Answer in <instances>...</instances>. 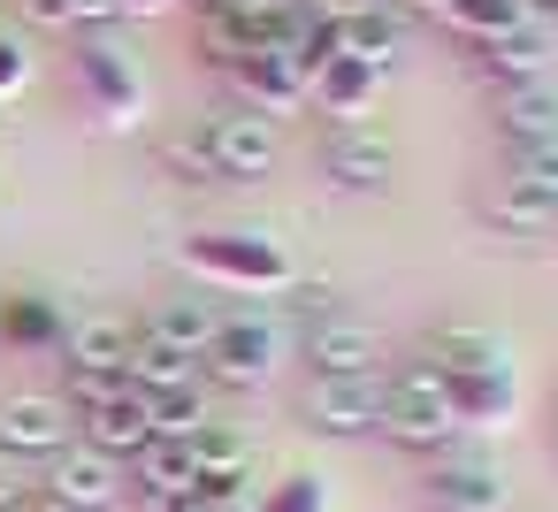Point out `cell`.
I'll return each mask as SVG.
<instances>
[{
    "mask_svg": "<svg viewBox=\"0 0 558 512\" xmlns=\"http://www.w3.org/2000/svg\"><path fill=\"white\" fill-rule=\"evenodd\" d=\"M421 367L436 375H489V367H512V344L482 321H436L428 344H421Z\"/></svg>",
    "mask_w": 558,
    "mask_h": 512,
    "instance_id": "17",
    "label": "cell"
},
{
    "mask_svg": "<svg viewBox=\"0 0 558 512\" xmlns=\"http://www.w3.org/2000/svg\"><path fill=\"white\" fill-rule=\"evenodd\" d=\"M451 420L474 436H505L520 420V367H489V375H444Z\"/></svg>",
    "mask_w": 558,
    "mask_h": 512,
    "instance_id": "13",
    "label": "cell"
},
{
    "mask_svg": "<svg viewBox=\"0 0 558 512\" xmlns=\"http://www.w3.org/2000/svg\"><path fill=\"white\" fill-rule=\"evenodd\" d=\"M466 47H482V39H497V32H512V24H527V0H444L436 9Z\"/></svg>",
    "mask_w": 558,
    "mask_h": 512,
    "instance_id": "25",
    "label": "cell"
},
{
    "mask_svg": "<svg viewBox=\"0 0 558 512\" xmlns=\"http://www.w3.org/2000/svg\"><path fill=\"white\" fill-rule=\"evenodd\" d=\"M527 16H543V24H558V0H527Z\"/></svg>",
    "mask_w": 558,
    "mask_h": 512,
    "instance_id": "38",
    "label": "cell"
},
{
    "mask_svg": "<svg viewBox=\"0 0 558 512\" xmlns=\"http://www.w3.org/2000/svg\"><path fill=\"white\" fill-rule=\"evenodd\" d=\"M32 504V481L16 474V459H0V512H24Z\"/></svg>",
    "mask_w": 558,
    "mask_h": 512,
    "instance_id": "34",
    "label": "cell"
},
{
    "mask_svg": "<svg viewBox=\"0 0 558 512\" xmlns=\"http://www.w3.org/2000/svg\"><path fill=\"white\" fill-rule=\"evenodd\" d=\"M322 169H329V184H337V192H390V169H398V154H390V138H383V131H367V123H344V131H329V146H322Z\"/></svg>",
    "mask_w": 558,
    "mask_h": 512,
    "instance_id": "14",
    "label": "cell"
},
{
    "mask_svg": "<svg viewBox=\"0 0 558 512\" xmlns=\"http://www.w3.org/2000/svg\"><path fill=\"white\" fill-rule=\"evenodd\" d=\"M383 443H398V451H413V459H436V451H451L459 443V420H451V398H444V375L436 367H398L390 375V398H383V428H375Z\"/></svg>",
    "mask_w": 558,
    "mask_h": 512,
    "instance_id": "3",
    "label": "cell"
},
{
    "mask_svg": "<svg viewBox=\"0 0 558 512\" xmlns=\"http://www.w3.org/2000/svg\"><path fill=\"white\" fill-rule=\"evenodd\" d=\"M199 131H207V154H215V176H222V184H260V176H276V161H283V131H276L268 115H253V108L207 115Z\"/></svg>",
    "mask_w": 558,
    "mask_h": 512,
    "instance_id": "7",
    "label": "cell"
},
{
    "mask_svg": "<svg viewBox=\"0 0 558 512\" xmlns=\"http://www.w3.org/2000/svg\"><path fill=\"white\" fill-rule=\"evenodd\" d=\"M24 9V24H39V32H70V0H16Z\"/></svg>",
    "mask_w": 558,
    "mask_h": 512,
    "instance_id": "33",
    "label": "cell"
},
{
    "mask_svg": "<svg viewBox=\"0 0 558 512\" xmlns=\"http://www.w3.org/2000/svg\"><path fill=\"white\" fill-rule=\"evenodd\" d=\"M24 85H32V47L16 32H0V100H16Z\"/></svg>",
    "mask_w": 558,
    "mask_h": 512,
    "instance_id": "31",
    "label": "cell"
},
{
    "mask_svg": "<svg viewBox=\"0 0 558 512\" xmlns=\"http://www.w3.org/2000/svg\"><path fill=\"white\" fill-rule=\"evenodd\" d=\"M62 443H77V413L62 405V390H9L0 398V459H54Z\"/></svg>",
    "mask_w": 558,
    "mask_h": 512,
    "instance_id": "8",
    "label": "cell"
},
{
    "mask_svg": "<svg viewBox=\"0 0 558 512\" xmlns=\"http://www.w3.org/2000/svg\"><path fill=\"white\" fill-rule=\"evenodd\" d=\"M375 359H383V337H375V321H360V314H322V321H306V375H375Z\"/></svg>",
    "mask_w": 558,
    "mask_h": 512,
    "instance_id": "12",
    "label": "cell"
},
{
    "mask_svg": "<svg viewBox=\"0 0 558 512\" xmlns=\"http://www.w3.org/2000/svg\"><path fill=\"white\" fill-rule=\"evenodd\" d=\"M184 268L215 291H245V298H268V291L299 283V260L268 230H199V237H184Z\"/></svg>",
    "mask_w": 558,
    "mask_h": 512,
    "instance_id": "1",
    "label": "cell"
},
{
    "mask_svg": "<svg viewBox=\"0 0 558 512\" xmlns=\"http://www.w3.org/2000/svg\"><path fill=\"white\" fill-rule=\"evenodd\" d=\"M138 512H199L192 497H138Z\"/></svg>",
    "mask_w": 558,
    "mask_h": 512,
    "instance_id": "36",
    "label": "cell"
},
{
    "mask_svg": "<svg viewBox=\"0 0 558 512\" xmlns=\"http://www.w3.org/2000/svg\"><path fill=\"white\" fill-rule=\"evenodd\" d=\"M192 451H199V474H245V436L222 428V420H207L192 436Z\"/></svg>",
    "mask_w": 558,
    "mask_h": 512,
    "instance_id": "30",
    "label": "cell"
},
{
    "mask_svg": "<svg viewBox=\"0 0 558 512\" xmlns=\"http://www.w3.org/2000/svg\"><path fill=\"white\" fill-rule=\"evenodd\" d=\"M215 413H207V375H192L184 390H161L154 398V436H199Z\"/></svg>",
    "mask_w": 558,
    "mask_h": 512,
    "instance_id": "28",
    "label": "cell"
},
{
    "mask_svg": "<svg viewBox=\"0 0 558 512\" xmlns=\"http://www.w3.org/2000/svg\"><path fill=\"white\" fill-rule=\"evenodd\" d=\"M131 344H138V329H131L123 314H85V321H70L62 359H70V367H85V375H123Z\"/></svg>",
    "mask_w": 558,
    "mask_h": 512,
    "instance_id": "19",
    "label": "cell"
},
{
    "mask_svg": "<svg viewBox=\"0 0 558 512\" xmlns=\"http://www.w3.org/2000/svg\"><path fill=\"white\" fill-rule=\"evenodd\" d=\"M314 9H322V16H337V24H344V16H367V9H383V0H314Z\"/></svg>",
    "mask_w": 558,
    "mask_h": 512,
    "instance_id": "35",
    "label": "cell"
},
{
    "mask_svg": "<svg viewBox=\"0 0 558 512\" xmlns=\"http://www.w3.org/2000/svg\"><path fill=\"white\" fill-rule=\"evenodd\" d=\"M383 398H390V375H314L299 413L314 436H375L383 428Z\"/></svg>",
    "mask_w": 558,
    "mask_h": 512,
    "instance_id": "5",
    "label": "cell"
},
{
    "mask_svg": "<svg viewBox=\"0 0 558 512\" xmlns=\"http://www.w3.org/2000/svg\"><path fill=\"white\" fill-rule=\"evenodd\" d=\"M283 359H291V321L268 314V306H245V314L215 321V344L199 352V375H207V390H260Z\"/></svg>",
    "mask_w": 558,
    "mask_h": 512,
    "instance_id": "2",
    "label": "cell"
},
{
    "mask_svg": "<svg viewBox=\"0 0 558 512\" xmlns=\"http://www.w3.org/2000/svg\"><path fill=\"white\" fill-rule=\"evenodd\" d=\"M123 24V0H70V32H108Z\"/></svg>",
    "mask_w": 558,
    "mask_h": 512,
    "instance_id": "32",
    "label": "cell"
},
{
    "mask_svg": "<svg viewBox=\"0 0 558 512\" xmlns=\"http://www.w3.org/2000/svg\"><path fill=\"white\" fill-rule=\"evenodd\" d=\"M215 321H222L215 306H199V298H169V306L146 321V337H161V344H177L184 359H199V352L215 344Z\"/></svg>",
    "mask_w": 558,
    "mask_h": 512,
    "instance_id": "24",
    "label": "cell"
},
{
    "mask_svg": "<svg viewBox=\"0 0 558 512\" xmlns=\"http://www.w3.org/2000/svg\"><path fill=\"white\" fill-rule=\"evenodd\" d=\"M421 489H428V504H436V512H505V504H512L505 466H497L489 451H466V443L436 451V459H428V474H421Z\"/></svg>",
    "mask_w": 558,
    "mask_h": 512,
    "instance_id": "6",
    "label": "cell"
},
{
    "mask_svg": "<svg viewBox=\"0 0 558 512\" xmlns=\"http://www.w3.org/2000/svg\"><path fill=\"white\" fill-rule=\"evenodd\" d=\"M24 512H62V504H54V497H32V504H24Z\"/></svg>",
    "mask_w": 558,
    "mask_h": 512,
    "instance_id": "39",
    "label": "cell"
},
{
    "mask_svg": "<svg viewBox=\"0 0 558 512\" xmlns=\"http://www.w3.org/2000/svg\"><path fill=\"white\" fill-rule=\"evenodd\" d=\"M344 54H360L367 70H390V62L405 54V24H398L390 0H383V9H367V16H344Z\"/></svg>",
    "mask_w": 558,
    "mask_h": 512,
    "instance_id": "23",
    "label": "cell"
},
{
    "mask_svg": "<svg viewBox=\"0 0 558 512\" xmlns=\"http://www.w3.org/2000/svg\"><path fill=\"white\" fill-rule=\"evenodd\" d=\"M230 77H238V100H245L253 115H268V123L306 108V77H299V62H291L283 47H260V54H245Z\"/></svg>",
    "mask_w": 558,
    "mask_h": 512,
    "instance_id": "16",
    "label": "cell"
},
{
    "mask_svg": "<svg viewBox=\"0 0 558 512\" xmlns=\"http://www.w3.org/2000/svg\"><path fill=\"white\" fill-rule=\"evenodd\" d=\"M161 169L184 176V184H222V176H215V154H207V131H177V138H161Z\"/></svg>",
    "mask_w": 558,
    "mask_h": 512,
    "instance_id": "29",
    "label": "cell"
},
{
    "mask_svg": "<svg viewBox=\"0 0 558 512\" xmlns=\"http://www.w3.org/2000/svg\"><path fill=\"white\" fill-rule=\"evenodd\" d=\"M177 0H123V16H169Z\"/></svg>",
    "mask_w": 558,
    "mask_h": 512,
    "instance_id": "37",
    "label": "cell"
},
{
    "mask_svg": "<svg viewBox=\"0 0 558 512\" xmlns=\"http://www.w3.org/2000/svg\"><path fill=\"white\" fill-rule=\"evenodd\" d=\"M253 512H329V474L291 466V474H276V481L253 497Z\"/></svg>",
    "mask_w": 558,
    "mask_h": 512,
    "instance_id": "27",
    "label": "cell"
},
{
    "mask_svg": "<svg viewBox=\"0 0 558 512\" xmlns=\"http://www.w3.org/2000/svg\"><path fill=\"white\" fill-rule=\"evenodd\" d=\"M123 489H131V466L108 459V451H93L85 436L47 459V497L62 512H108V504H123Z\"/></svg>",
    "mask_w": 558,
    "mask_h": 512,
    "instance_id": "9",
    "label": "cell"
},
{
    "mask_svg": "<svg viewBox=\"0 0 558 512\" xmlns=\"http://www.w3.org/2000/svg\"><path fill=\"white\" fill-rule=\"evenodd\" d=\"M375 93H383V70H367L360 54H337V62H322V70L306 77V108L329 115L337 131H344V123H367Z\"/></svg>",
    "mask_w": 558,
    "mask_h": 512,
    "instance_id": "15",
    "label": "cell"
},
{
    "mask_svg": "<svg viewBox=\"0 0 558 512\" xmlns=\"http://www.w3.org/2000/svg\"><path fill=\"white\" fill-rule=\"evenodd\" d=\"M77 85H85V100L100 108L108 131H138V123H146V70H138V54L116 47L108 32H85V47H77Z\"/></svg>",
    "mask_w": 558,
    "mask_h": 512,
    "instance_id": "4",
    "label": "cell"
},
{
    "mask_svg": "<svg viewBox=\"0 0 558 512\" xmlns=\"http://www.w3.org/2000/svg\"><path fill=\"white\" fill-rule=\"evenodd\" d=\"M497 138L512 146H558V85H505L497 93Z\"/></svg>",
    "mask_w": 558,
    "mask_h": 512,
    "instance_id": "18",
    "label": "cell"
},
{
    "mask_svg": "<svg viewBox=\"0 0 558 512\" xmlns=\"http://www.w3.org/2000/svg\"><path fill=\"white\" fill-rule=\"evenodd\" d=\"M474 70L505 93V85H543L550 70H558V24H543V16H527V24H512V32H497V39H482L474 47Z\"/></svg>",
    "mask_w": 558,
    "mask_h": 512,
    "instance_id": "10",
    "label": "cell"
},
{
    "mask_svg": "<svg viewBox=\"0 0 558 512\" xmlns=\"http://www.w3.org/2000/svg\"><path fill=\"white\" fill-rule=\"evenodd\" d=\"M131 489H138V497H192V489H199V451H192V436H154V443L131 459Z\"/></svg>",
    "mask_w": 558,
    "mask_h": 512,
    "instance_id": "20",
    "label": "cell"
},
{
    "mask_svg": "<svg viewBox=\"0 0 558 512\" xmlns=\"http://www.w3.org/2000/svg\"><path fill=\"white\" fill-rule=\"evenodd\" d=\"M390 9H398V0H390ZM413 9H444V0H413Z\"/></svg>",
    "mask_w": 558,
    "mask_h": 512,
    "instance_id": "40",
    "label": "cell"
},
{
    "mask_svg": "<svg viewBox=\"0 0 558 512\" xmlns=\"http://www.w3.org/2000/svg\"><path fill=\"white\" fill-rule=\"evenodd\" d=\"M497 176H505L512 192H527V199H543V207L558 215V146H512Z\"/></svg>",
    "mask_w": 558,
    "mask_h": 512,
    "instance_id": "26",
    "label": "cell"
},
{
    "mask_svg": "<svg viewBox=\"0 0 558 512\" xmlns=\"http://www.w3.org/2000/svg\"><path fill=\"white\" fill-rule=\"evenodd\" d=\"M62 337H70V314L54 298H39V291L0 298V344L9 352H62Z\"/></svg>",
    "mask_w": 558,
    "mask_h": 512,
    "instance_id": "21",
    "label": "cell"
},
{
    "mask_svg": "<svg viewBox=\"0 0 558 512\" xmlns=\"http://www.w3.org/2000/svg\"><path fill=\"white\" fill-rule=\"evenodd\" d=\"M192 375H199V359H184L177 344H161V337L138 329V344H131V359H123V382H131V390L161 398V390H184Z\"/></svg>",
    "mask_w": 558,
    "mask_h": 512,
    "instance_id": "22",
    "label": "cell"
},
{
    "mask_svg": "<svg viewBox=\"0 0 558 512\" xmlns=\"http://www.w3.org/2000/svg\"><path fill=\"white\" fill-rule=\"evenodd\" d=\"M77 436H85L93 451H108V459H123V466H131V459L154 443V398H146V390H131V382H116L100 405H85V413H77Z\"/></svg>",
    "mask_w": 558,
    "mask_h": 512,
    "instance_id": "11",
    "label": "cell"
}]
</instances>
